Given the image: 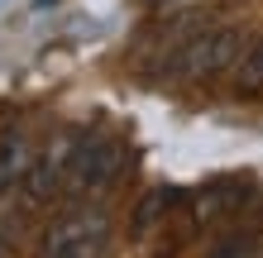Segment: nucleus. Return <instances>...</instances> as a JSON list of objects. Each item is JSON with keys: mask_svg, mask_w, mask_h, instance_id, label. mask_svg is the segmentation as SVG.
Masks as SVG:
<instances>
[{"mask_svg": "<svg viewBox=\"0 0 263 258\" xmlns=\"http://www.w3.org/2000/svg\"><path fill=\"white\" fill-rule=\"evenodd\" d=\"M63 182H67V144H58L48 148L43 158L29 163V172H24V201L29 206H48L53 196H63Z\"/></svg>", "mask_w": 263, "mask_h": 258, "instance_id": "obj_5", "label": "nucleus"}, {"mask_svg": "<svg viewBox=\"0 0 263 258\" xmlns=\"http://www.w3.org/2000/svg\"><path fill=\"white\" fill-rule=\"evenodd\" d=\"M239 53H244V34L235 24L196 29V34L167 57V77L173 82H215V77H225V72H235Z\"/></svg>", "mask_w": 263, "mask_h": 258, "instance_id": "obj_2", "label": "nucleus"}, {"mask_svg": "<svg viewBox=\"0 0 263 258\" xmlns=\"http://www.w3.org/2000/svg\"><path fill=\"white\" fill-rule=\"evenodd\" d=\"M0 258H5V244H0Z\"/></svg>", "mask_w": 263, "mask_h": 258, "instance_id": "obj_11", "label": "nucleus"}, {"mask_svg": "<svg viewBox=\"0 0 263 258\" xmlns=\"http://www.w3.org/2000/svg\"><path fill=\"white\" fill-rule=\"evenodd\" d=\"M249 253H254V234H244V230L225 234L220 244L211 249V258H249Z\"/></svg>", "mask_w": 263, "mask_h": 258, "instance_id": "obj_9", "label": "nucleus"}, {"mask_svg": "<svg viewBox=\"0 0 263 258\" xmlns=\"http://www.w3.org/2000/svg\"><path fill=\"white\" fill-rule=\"evenodd\" d=\"M249 258H263V234L254 239V253H249Z\"/></svg>", "mask_w": 263, "mask_h": 258, "instance_id": "obj_10", "label": "nucleus"}, {"mask_svg": "<svg viewBox=\"0 0 263 258\" xmlns=\"http://www.w3.org/2000/svg\"><path fill=\"white\" fill-rule=\"evenodd\" d=\"M182 201H187V191H182V187H153L144 201L134 206V234H148L153 225L167 220V210L182 206Z\"/></svg>", "mask_w": 263, "mask_h": 258, "instance_id": "obj_7", "label": "nucleus"}, {"mask_svg": "<svg viewBox=\"0 0 263 258\" xmlns=\"http://www.w3.org/2000/svg\"><path fill=\"white\" fill-rule=\"evenodd\" d=\"M125 168V144L110 134H77L67 139V182L63 191L77 201H91L96 191H105Z\"/></svg>", "mask_w": 263, "mask_h": 258, "instance_id": "obj_3", "label": "nucleus"}, {"mask_svg": "<svg viewBox=\"0 0 263 258\" xmlns=\"http://www.w3.org/2000/svg\"><path fill=\"white\" fill-rule=\"evenodd\" d=\"M254 182H244V177H225V182H206L201 191H192L187 201H192V220L201 225H211V220H235L244 215V206H254Z\"/></svg>", "mask_w": 263, "mask_h": 258, "instance_id": "obj_4", "label": "nucleus"}, {"mask_svg": "<svg viewBox=\"0 0 263 258\" xmlns=\"http://www.w3.org/2000/svg\"><path fill=\"white\" fill-rule=\"evenodd\" d=\"M230 77H235L239 96H263V38L244 43V53H239V63H235Z\"/></svg>", "mask_w": 263, "mask_h": 258, "instance_id": "obj_8", "label": "nucleus"}, {"mask_svg": "<svg viewBox=\"0 0 263 258\" xmlns=\"http://www.w3.org/2000/svg\"><path fill=\"white\" fill-rule=\"evenodd\" d=\"M110 244V215L96 201H77L58 220H48L34 258H105Z\"/></svg>", "mask_w": 263, "mask_h": 258, "instance_id": "obj_1", "label": "nucleus"}, {"mask_svg": "<svg viewBox=\"0 0 263 258\" xmlns=\"http://www.w3.org/2000/svg\"><path fill=\"white\" fill-rule=\"evenodd\" d=\"M29 163H34V153H29L24 129H14V125H10L5 134H0V196H10V191L24 182Z\"/></svg>", "mask_w": 263, "mask_h": 258, "instance_id": "obj_6", "label": "nucleus"}]
</instances>
